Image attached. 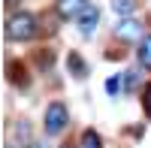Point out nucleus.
Here are the masks:
<instances>
[{"label": "nucleus", "mask_w": 151, "mask_h": 148, "mask_svg": "<svg viewBox=\"0 0 151 148\" xmlns=\"http://www.w3.org/2000/svg\"><path fill=\"white\" fill-rule=\"evenodd\" d=\"M36 33V18L30 15V12H15V15H9L6 21V36L9 40H30V36Z\"/></svg>", "instance_id": "nucleus-1"}, {"label": "nucleus", "mask_w": 151, "mask_h": 148, "mask_svg": "<svg viewBox=\"0 0 151 148\" xmlns=\"http://www.w3.org/2000/svg\"><path fill=\"white\" fill-rule=\"evenodd\" d=\"M67 121H70V112H67L64 103H52L45 109V133L48 136H58V133L67 127Z\"/></svg>", "instance_id": "nucleus-2"}, {"label": "nucleus", "mask_w": 151, "mask_h": 148, "mask_svg": "<svg viewBox=\"0 0 151 148\" xmlns=\"http://www.w3.org/2000/svg\"><path fill=\"white\" fill-rule=\"evenodd\" d=\"M97 21H100V12H97V6H85V9L79 12V33H82V36H94V30H97Z\"/></svg>", "instance_id": "nucleus-3"}, {"label": "nucleus", "mask_w": 151, "mask_h": 148, "mask_svg": "<svg viewBox=\"0 0 151 148\" xmlns=\"http://www.w3.org/2000/svg\"><path fill=\"white\" fill-rule=\"evenodd\" d=\"M115 36H118V40H139V36H142V24L133 21V18H124V21H118Z\"/></svg>", "instance_id": "nucleus-4"}, {"label": "nucleus", "mask_w": 151, "mask_h": 148, "mask_svg": "<svg viewBox=\"0 0 151 148\" xmlns=\"http://www.w3.org/2000/svg\"><path fill=\"white\" fill-rule=\"evenodd\" d=\"M91 6L88 0H58V15L60 18H79V12Z\"/></svg>", "instance_id": "nucleus-5"}, {"label": "nucleus", "mask_w": 151, "mask_h": 148, "mask_svg": "<svg viewBox=\"0 0 151 148\" xmlns=\"http://www.w3.org/2000/svg\"><path fill=\"white\" fill-rule=\"evenodd\" d=\"M67 67L73 70L76 79H85V76H88V67H85V60H82L79 55H70V57H67Z\"/></svg>", "instance_id": "nucleus-6"}, {"label": "nucleus", "mask_w": 151, "mask_h": 148, "mask_svg": "<svg viewBox=\"0 0 151 148\" xmlns=\"http://www.w3.org/2000/svg\"><path fill=\"white\" fill-rule=\"evenodd\" d=\"M139 64L145 70H151V36H145V40L139 42Z\"/></svg>", "instance_id": "nucleus-7"}, {"label": "nucleus", "mask_w": 151, "mask_h": 148, "mask_svg": "<svg viewBox=\"0 0 151 148\" xmlns=\"http://www.w3.org/2000/svg\"><path fill=\"white\" fill-rule=\"evenodd\" d=\"M82 148H103V139H100L94 130H85L82 133Z\"/></svg>", "instance_id": "nucleus-8"}, {"label": "nucleus", "mask_w": 151, "mask_h": 148, "mask_svg": "<svg viewBox=\"0 0 151 148\" xmlns=\"http://www.w3.org/2000/svg\"><path fill=\"white\" fill-rule=\"evenodd\" d=\"M112 9H115L118 15H130L136 9V0H112Z\"/></svg>", "instance_id": "nucleus-9"}, {"label": "nucleus", "mask_w": 151, "mask_h": 148, "mask_svg": "<svg viewBox=\"0 0 151 148\" xmlns=\"http://www.w3.org/2000/svg\"><path fill=\"white\" fill-rule=\"evenodd\" d=\"M121 88H124V85H121L118 76H112V79L106 82V91H109V94H121Z\"/></svg>", "instance_id": "nucleus-10"}, {"label": "nucleus", "mask_w": 151, "mask_h": 148, "mask_svg": "<svg viewBox=\"0 0 151 148\" xmlns=\"http://www.w3.org/2000/svg\"><path fill=\"white\" fill-rule=\"evenodd\" d=\"M142 106H145V112L151 115V82L145 85V91H142Z\"/></svg>", "instance_id": "nucleus-11"}, {"label": "nucleus", "mask_w": 151, "mask_h": 148, "mask_svg": "<svg viewBox=\"0 0 151 148\" xmlns=\"http://www.w3.org/2000/svg\"><path fill=\"white\" fill-rule=\"evenodd\" d=\"M15 136L27 142V139H30V130H27V124H18V127H15Z\"/></svg>", "instance_id": "nucleus-12"}, {"label": "nucleus", "mask_w": 151, "mask_h": 148, "mask_svg": "<svg viewBox=\"0 0 151 148\" xmlns=\"http://www.w3.org/2000/svg\"><path fill=\"white\" fill-rule=\"evenodd\" d=\"M30 148H48V145H42V142H30Z\"/></svg>", "instance_id": "nucleus-13"}, {"label": "nucleus", "mask_w": 151, "mask_h": 148, "mask_svg": "<svg viewBox=\"0 0 151 148\" xmlns=\"http://www.w3.org/2000/svg\"><path fill=\"white\" fill-rule=\"evenodd\" d=\"M64 148H70V145H64Z\"/></svg>", "instance_id": "nucleus-14"}, {"label": "nucleus", "mask_w": 151, "mask_h": 148, "mask_svg": "<svg viewBox=\"0 0 151 148\" xmlns=\"http://www.w3.org/2000/svg\"><path fill=\"white\" fill-rule=\"evenodd\" d=\"M6 148H9V145H6Z\"/></svg>", "instance_id": "nucleus-15"}]
</instances>
